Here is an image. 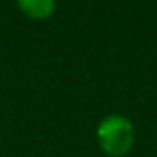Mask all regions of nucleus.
<instances>
[{
	"mask_svg": "<svg viewBox=\"0 0 157 157\" xmlns=\"http://www.w3.org/2000/svg\"><path fill=\"white\" fill-rule=\"evenodd\" d=\"M135 139L133 125L123 115H107L98 125V143L107 155L119 157L131 149Z\"/></svg>",
	"mask_w": 157,
	"mask_h": 157,
	"instance_id": "obj_1",
	"label": "nucleus"
},
{
	"mask_svg": "<svg viewBox=\"0 0 157 157\" xmlns=\"http://www.w3.org/2000/svg\"><path fill=\"white\" fill-rule=\"evenodd\" d=\"M20 10L34 20H44L54 12L56 0H16Z\"/></svg>",
	"mask_w": 157,
	"mask_h": 157,
	"instance_id": "obj_2",
	"label": "nucleus"
}]
</instances>
